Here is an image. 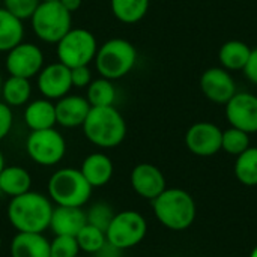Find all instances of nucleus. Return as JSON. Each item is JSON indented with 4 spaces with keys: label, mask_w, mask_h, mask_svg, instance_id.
Returning <instances> with one entry per match:
<instances>
[{
    "label": "nucleus",
    "mask_w": 257,
    "mask_h": 257,
    "mask_svg": "<svg viewBox=\"0 0 257 257\" xmlns=\"http://www.w3.org/2000/svg\"><path fill=\"white\" fill-rule=\"evenodd\" d=\"M53 209L54 206L48 196L30 190L9 200L6 215L17 232L44 233L50 229Z\"/></svg>",
    "instance_id": "obj_1"
},
{
    "label": "nucleus",
    "mask_w": 257,
    "mask_h": 257,
    "mask_svg": "<svg viewBox=\"0 0 257 257\" xmlns=\"http://www.w3.org/2000/svg\"><path fill=\"white\" fill-rule=\"evenodd\" d=\"M81 128L84 137L101 149L119 146L126 136V122L114 105L90 107Z\"/></svg>",
    "instance_id": "obj_2"
},
{
    "label": "nucleus",
    "mask_w": 257,
    "mask_h": 257,
    "mask_svg": "<svg viewBox=\"0 0 257 257\" xmlns=\"http://www.w3.org/2000/svg\"><path fill=\"white\" fill-rule=\"evenodd\" d=\"M157 220L170 230H185L196 218L193 197L179 188H166L152 200Z\"/></svg>",
    "instance_id": "obj_3"
},
{
    "label": "nucleus",
    "mask_w": 257,
    "mask_h": 257,
    "mask_svg": "<svg viewBox=\"0 0 257 257\" xmlns=\"http://www.w3.org/2000/svg\"><path fill=\"white\" fill-rule=\"evenodd\" d=\"M48 197L56 206L83 208L92 197V187L80 169L63 167L48 179Z\"/></svg>",
    "instance_id": "obj_4"
},
{
    "label": "nucleus",
    "mask_w": 257,
    "mask_h": 257,
    "mask_svg": "<svg viewBox=\"0 0 257 257\" xmlns=\"http://www.w3.org/2000/svg\"><path fill=\"white\" fill-rule=\"evenodd\" d=\"M93 60L99 77L113 81L125 77L133 71L137 62V50L130 41L113 38L98 47Z\"/></svg>",
    "instance_id": "obj_5"
},
{
    "label": "nucleus",
    "mask_w": 257,
    "mask_h": 257,
    "mask_svg": "<svg viewBox=\"0 0 257 257\" xmlns=\"http://www.w3.org/2000/svg\"><path fill=\"white\" fill-rule=\"evenodd\" d=\"M30 26L38 39L57 44L72 29V14L60 2H41L30 17Z\"/></svg>",
    "instance_id": "obj_6"
},
{
    "label": "nucleus",
    "mask_w": 257,
    "mask_h": 257,
    "mask_svg": "<svg viewBox=\"0 0 257 257\" xmlns=\"http://www.w3.org/2000/svg\"><path fill=\"white\" fill-rule=\"evenodd\" d=\"M98 51V42L95 35L81 27L71 29L57 44V60L68 68L84 66L93 62Z\"/></svg>",
    "instance_id": "obj_7"
},
{
    "label": "nucleus",
    "mask_w": 257,
    "mask_h": 257,
    "mask_svg": "<svg viewBox=\"0 0 257 257\" xmlns=\"http://www.w3.org/2000/svg\"><path fill=\"white\" fill-rule=\"evenodd\" d=\"M148 232L145 217L137 211H120L111 218L105 236L107 241L119 250H128L139 245Z\"/></svg>",
    "instance_id": "obj_8"
},
{
    "label": "nucleus",
    "mask_w": 257,
    "mask_h": 257,
    "mask_svg": "<svg viewBox=\"0 0 257 257\" xmlns=\"http://www.w3.org/2000/svg\"><path fill=\"white\" fill-rule=\"evenodd\" d=\"M26 152L38 166L53 167L63 160L66 154V142L54 128L30 131L26 139Z\"/></svg>",
    "instance_id": "obj_9"
},
{
    "label": "nucleus",
    "mask_w": 257,
    "mask_h": 257,
    "mask_svg": "<svg viewBox=\"0 0 257 257\" xmlns=\"http://www.w3.org/2000/svg\"><path fill=\"white\" fill-rule=\"evenodd\" d=\"M5 68L9 75L30 80L44 68V53L33 42H20L6 53Z\"/></svg>",
    "instance_id": "obj_10"
},
{
    "label": "nucleus",
    "mask_w": 257,
    "mask_h": 257,
    "mask_svg": "<svg viewBox=\"0 0 257 257\" xmlns=\"http://www.w3.org/2000/svg\"><path fill=\"white\" fill-rule=\"evenodd\" d=\"M36 84L42 98H47L50 101H57L62 96L68 95L69 90L72 89L71 68L60 63L59 60L53 62L39 71Z\"/></svg>",
    "instance_id": "obj_11"
},
{
    "label": "nucleus",
    "mask_w": 257,
    "mask_h": 257,
    "mask_svg": "<svg viewBox=\"0 0 257 257\" xmlns=\"http://www.w3.org/2000/svg\"><path fill=\"white\" fill-rule=\"evenodd\" d=\"M187 148L199 157H211L221 149L223 131L209 122L194 123L185 136Z\"/></svg>",
    "instance_id": "obj_12"
},
{
    "label": "nucleus",
    "mask_w": 257,
    "mask_h": 257,
    "mask_svg": "<svg viewBox=\"0 0 257 257\" xmlns=\"http://www.w3.org/2000/svg\"><path fill=\"white\" fill-rule=\"evenodd\" d=\"M226 116L233 128L247 134L257 133V96L251 93H235L226 104Z\"/></svg>",
    "instance_id": "obj_13"
},
{
    "label": "nucleus",
    "mask_w": 257,
    "mask_h": 257,
    "mask_svg": "<svg viewBox=\"0 0 257 257\" xmlns=\"http://www.w3.org/2000/svg\"><path fill=\"white\" fill-rule=\"evenodd\" d=\"M200 87L205 96L217 104H227L236 93V84L224 68L206 69L200 78Z\"/></svg>",
    "instance_id": "obj_14"
},
{
    "label": "nucleus",
    "mask_w": 257,
    "mask_h": 257,
    "mask_svg": "<svg viewBox=\"0 0 257 257\" xmlns=\"http://www.w3.org/2000/svg\"><path fill=\"white\" fill-rule=\"evenodd\" d=\"M131 187L140 197L154 200L166 190V178L154 164L142 163L131 172Z\"/></svg>",
    "instance_id": "obj_15"
},
{
    "label": "nucleus",
    "mask_w": 257,
    "mask_h": 257,
    "mask_svg": "<svg viewBox=\"0 0 257 257\" xmlns=\"http://www.w3.org/2000/svg\"><path fill=\"white\" fill-rule=\"evenodd\" d=\"M56 107V122L63 128L81 126L90 111V104L84 96L80 95H65L54 104Z\"/></svg>",
    "instance_id": "obj_16"
},
{
    "label": "nucleus",
    "mask_w": 257,
    "mask_h": 257,
    "mask_svg": "<svg viewBox=\"0 0 257 257\" xmlns=\"http://www.w3.org/2000/svg\"><path fill=\"white\" fill-rule=\"evenodd\" d=\"M86 224H87V218H86V211H83V208L54 206L50 220V230L54 235L77 236V233Z\"/></svg>",
    "instance_id": "obj_17"
},
{
    "label": "nucleus",
    "mask_w": 257,
    "mask_h": 257,
    "mask_svg": "<svg viewBox=\"0 0 257 257\" xmlns=\"http://www.w3.org/2000/svg\"><path fill=\"white\" fill-rule=\"evenodd\" d=\"M80 172L92 188H101L111 181L114 167L108 155L102 152H93L83 160Z\"/></svg>",
    "instance_id": "obj_18"
},
{
    "label": "nucleus",
    "mask_w": 257,
    "mask_h": 257,
    "mask_svg": "<svg viewBox=\"0 0 257 257\" xmlns=\"http://www.w3.org/2000/svg\"><path fill=\"white\" fill-rule=\"evenodd\" d=\"M24 123L30 131L54 128L56 122V107L53 101L47 98H38L29 101L24 107Z\"/></svg>",
    "instance_id": "obj_19"
},
{
    "label": "nucleus",
    "mask_w": 257,
    "mask_h": 257,
    "mask_svg": "<svg viewBox=\"0 0 257 257\" xmlns=\"http://www.w3.org/2000/svg\"><path fill=\"white\" fill-rule=\"evenodd\" d=\"M9 251L11 257H50V241L44 233L17 232Z\"/></svg>",
    "instance_id": "obj_20"
},
{
    "label": "nucleus",
    "mask_w": 257,
    "mask_h": 257,
    "mask_svg": "<svg viewBox=\"0 0 257 257\" xmlns=\"http://www.w3.org/2000/svg\"><path fill=\"white\" fill-rule=\"evenodd\" d=\"M32 188V176L21 166H5L0 172V193L8 197L21 196Z\"/></svg>",
    "instance_id": "obj_21"
},
{
    "label": "nucleus",
    "mask_w": 257,
    "mask_h": 257,
    "mask_svg": "<svg viewBox=\"0 0 257 257\" xmlns=\"http://www.w3.org/2000/svg\"><path fill=\"white\" fill-rule=\"evenodd\" d=\"M2 101L6 102L9 107H21L30 101L32 96V84L29 78L9 75L2 83L0 89Z\"/></svg>",
    "instance_id": "obj_22"
},
{
    "label": "nucleus",
    "mask_w": 257,
    "mask_h": 257,
    "mask_svg": "<svg viewBox=\"0 0 257 257\" xmlns=\"http://www.w3.org/2000/svg\"><path fill=\"white\" fill-rule=\"evenodd\" d=\"M24 24L5 8H0V53H8L23 42Z\"/></svg>",
    "instance_id": "obj_23"
},
{
    "label": "nucleus",
    "mask_w": 257,
    "mask_h": 257,
    "mask_svg": "<svg viewBox=\"0 0 257 257\" xmlns=\"http://www.w3.org/2000/svg\"><path fill=\"white\" fill-rule=\"evenodd\" d=\"M251 48L241 41H229L221 45L218 51V59L226 69H244L248 57H250Z\"/></svg>",
    "instance_id": "obj_24"
},
{
    "label": "nucleus",
    "mask_w": 257,
    "mask_h": 257,
    "mask_svg": "<svg viewBox=\"0 0 257 257\" xmlns=\"http://www.w3.org/2000/svg\"><path fill=\"white\" fill-rule=\"evenodd\" d=\"M86 99L90 107H108L114 105L116 101V87L111 80L99 77L90 81L86 87Z\"/></svg>",
    "instance_id": "obj_25"
},
{
    "label": "nucleus",
    "mask_w": 257,
    "mask_h": 257,
    "mask_svg": "<svg viewBox=\"0 0 257 257\" xmlns=\"http://www.w3.org/2000/svg\"><path fill=\"white\" fill-rule=\"evenodd\" d=\"M113 15L125 23L134 24L139 23L149 9V0H110Z\"/></svg>",
    "instance_id": "obj_26"
},
{
    "label": "nucleus",
    "mask_w": 257,
    "mask_h": 257,
    "mask_svg": "<svg viewBox=\"0 0 257 257\" xmlns=\"http://www.w3.org/2000/svg\"><path fill=\"white\" fill-rule=\"evenodd\" d=\"M235 175L238 181L247 187L257 185V148H248L235 163Z\"/></svg>",
    "instance_id": "obj_27"
},
{
    "label": "nucleus",
    "mask_w": 257,
    "mask_h": 257,
    "mask_svg": "<svg viewBox=\"0 0 257 257\" xmlns=\"http://www.w3.org/2000/svg\"><path fill=\"white\" fill-rule=\"evenodd\" d=\"M77 244L80 251L86 253V254H95L105 242H107V236L105 232L92 226V224H86L75 236Z\"/></svg>",
    "instance_id": "obj_28"
},
{
    "label": "nucleus",
    "mask_w": 257,
    "mask_h": 257,
    "mask_svg": "<svg viewBox=\"0 0 257 257\" xmlns=\"http://www.w3.org/2000/svg\"><path fill=\"white\" fill-rule=\"evenodd\" d=\"M248 148H250V137L245 131H241V130L232 126L230 130L223 133L221 149H224L227 154L241 155Z\"/></svg>",
    "instance_id": "obj_29"
},
{
    "label": "nucleus",
    "mask_w": 257,
    "mask_h": 257,
    "mask_svg": "<svg viewBox=\"0 0 257 257\" xmlns=\"http://www.w3.org/2000/svg\"><path fill=\"white\" fill-rule=\"evenodd\" d=\"M80 254V248L75 236L54 235L50 241V257H75Z\"/></svg>",
    "instance_id": "obj_30"
},
{
    "label": "nucleus",
    "mask_w": 257,
    "mask_h": 257,
    "mask_svg": "<svg viewBox=\"0 0 257 257\" xmlns=\"http://www.w3.org/2000/svg\"><path fill=\"white\" fill-rule=\"evenodd\" d=\"M114 217V212L111 209V206H108L107 203L98 202L95 205H92L87 211H86V218L87 223L101 229V230H107L111 218Z\"/></svg>",
    "instance_id": "obj_31"
},
{
    "label": "nucleus",
    "mask_w": 257,
    "mask_h": 257,
    "mask_svg": "<svg viewBox=\"0 0 257 257\" xmlns=\"http://www.w3.org/2000/svg\"><path fill=\"white\" fill-rule=\"evenodd\" d=\"M39 3L41 0H3L5 5L3 8L23 21V20H30Z\"/></svg>",
    "instance_id": "obj_32"
},
{
    "label": "nucleus",
    "mask_w": 257,
    "mask_h": 257,
    "mask_svg": "<svg viewBox=\"0 0 257 257\" xmlns=\"http://www.w3.org/2000/svg\"><path fill=\"white\" fill-rule=\"evenodd\" d=\"M92 71L89 68V65L84 66H75L71 68V81H72V87L77 89H84L90 84L92 81Z\"/></svg>",
    "instance_id": "obj_33"
},
{
    "label": "nucleus",
    "mask_w": 257,
    "mask_h": 257,
    "mask_svg": "<svg viewBox=\"0 0 257 257\" xmlns=\"http://www.w3.org/2000/svg\"><path fill=\"white\" fill-rule=\"evenodd\" d=\"M14 126V113L12 107H9L6 102L0 101V142L5 140L11 130Z\"/></svg>",
    "instance_id": "obj_34"
},
{
    "label": "nucleus",
    "mask_w": 257,
    "mask_h": 257,
    "mask_svg": "<svg viewBox=\"0 0 257 257\" xmlns=\"http://www.w3.org/2000/svg\"><path fill=\"white\" fill-rule=\"evenodd\" d=\"M242 71H244L245 77L251 83L257 84V48L251 50L250 57H248V60H247V63H245V66H244Z\"/></svg>",
    "instance_id": "obj_35"
},
{
    "label": "nucleus",
    "mask_w": 257,
    "mask_h": 257,
    "mask_svg": "<svg viewBox=\"0 0 257 257\" xmlns=\"http://www.w3.org/2000/svg\"><path fill=\"white\" fill-rule=\"evenodd\" d=\"M93 257H122V250H119L117 247L111 245L108 241L95 253L92 254Z\"/></svg>",
    "instance_id": "obj_36"
},
{
    "label": "nucleus",
    "mask_w": 257,
    "mask_h": 257,
    "mask_svg": "<svg viewBox=\"0 0 257 257\" xmlns=\"http://www.w3.org/2000/svg\"><path fill=\"white\" fill-rule=\"evenodd\" d=\"M59 2L71 14H74L75 11H78L81 8V3H83V0H59Z\"/></svg>",
    "instance_id": "obj_37"
},
{
    "label": "nucleus",
    "mask_w": 257,
    "mask_h": 257,
    "mask_svg": "<svg viewBox=\"0 0 257 257\" xmlns=\"http://www.w3.org/2000/svg\"><path fill=\"white\" fill-rule=\"evenodd\" d=\"M5 166H6V164H5V157H3V154H2V151H0V172L3 170Z\"/></svg>",
    "instance_id": "obj_38"
},
{
    "label": "nucleus",
    "mask_w": 257,
    "mask_h": 257,
    "mask_svg": "<svg viewBox=\"0 0 257 257\" xmlns=\"http://www.w3.org/2000/svg\"><path fill=\"white\" fill-rule=\"evenodd\" d=\"M250 257H257V247L253 250V253H251V256Z\"/></svg>",
    "instance_id": "obj_39"
},
{
    "label": "nucleus",
    "mask_w": 257,
    "mask_h": 257,
    "mask_svg": "<svg viewBox=\"0 0 257 257\" xmlns=\"http://www.w3.org/2000/svg\"><path fill=\"white\" fill-rule=\"evenodd\" d=\"M2 83H3V78H2V74H0V89H2Z\"/></svg>",
    "instance_id": "obj_40"
},
{
    "label": "nucleus",
    "mask_w": 257,
    "mask_h": 257,
    "mask_svg": "<svg viewBox=\"0 0 257 257\" xmlns=\"http://www.w3.org/2000/svg\"><path fill=\"white\" fill-rule=\"evenodd\" d=\"M41 2H59V0H41Z\"/></svg>",
    "instance_id": "obj_41"
},
{
    "label": "nucleus",
    "mask_w": 257,
    "mask_h": 257,
    "mask_svg": "<svg viewBox=\"0 0 257 257\" xmlns=\"http://www.w3.org/2000/svg\"><path fill=\"white\" fill-rule=\"evenodd\" d=\"M0 250H2V236H0Z\"/></svg>",
    "instance_id": "obj_42"
},
{
    "label": "nucleus",
    "mask_w": 257,
    "mask_h": 257,
    "mask_svg": "<svg viewBox=\"0 0 257 257\" xmlns=\"http://www.w3.org/2000/svg\"><path fill=\"white\" fill-rule=\"evenodd\" d=\"M75 257H86V256H80V254H78V256H75Z\"/></svg>",
    "instance_id": "obj_43"
}]
</instances>
